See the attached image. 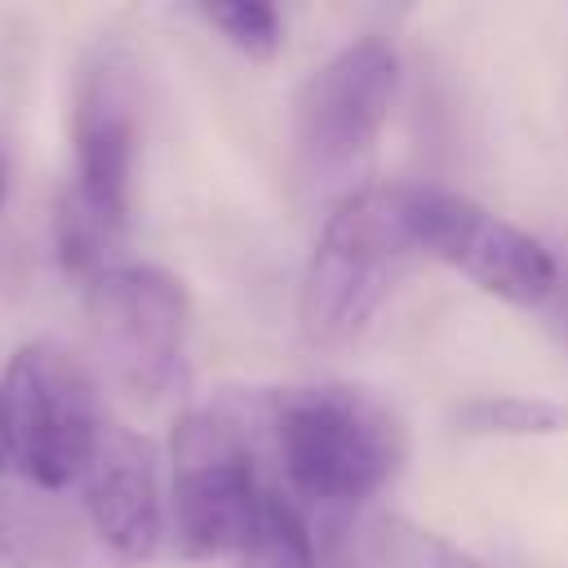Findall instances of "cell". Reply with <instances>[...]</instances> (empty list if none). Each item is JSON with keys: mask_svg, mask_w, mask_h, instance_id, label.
Wrapping results in <instances>:
<instances>
[{"mask_svg": "<svg viewBox=\"0 0 568 568\" xmlns=\"http://www.w3.org/2000/svg\"><path fill=\"white\" fill-rule=\"evenodd\" d=\"M49 546V515L27 497V484H13L9 470H0V568H36Z\"/></svg>", "mask_w": 568, "mask_h": 568, "instance_id": "13", "label": "cell"}, {"mask_svg": "<svg viewBox=\"0 0 568 568\" xmlns=\"http://www.w3.org/2000/svg\"><path fill=\"white\" fill-rule=\"evenodd\" d=\"M4 195H9V169H4V155H0V209H4Z\"/></svg>", "mask_w": 568, "mask_h": 568, "instance_id": "16", "label": "cell"}, {"mask_svg": "<svg viewBox=\"0 0 568 568\" xmlns=\"http://www.w3.org/2000/svg\"><path fill=\"white\" fill-rule=\"evenodd\" d=\"M275 484L302 506L351 515L377 497L408 457L404 422L368 390L342 382L248 390Z\"/></svg>", "mask_w": 568, "mask_h": 568, "instance_id": "1", "label": "cell"}, {"mask_svg": "<svg viewBox=\"0 0 568 568\" xmlns=\"http://www.w3.org/2000/svg\"><path fill=\"white\" fill-rule=\"evenodd\" d=\"M106 417L89 368L58 342H27L0 377V453L18 484L62 493L80 484Z\"/></svg>", "mask_w": 568, "mask_h": 568, "instance_id": "5", "label": "cell"}, {"mask_svg": "<svg viewBox=\"0 0 568 568\" xmlns=\"http://www.w3.org/2000/svg\"><path fill=\"white\" fill-rule=\"evenodd\" d=\"M84 515L120 564H146L164 541L160 448L120 422H106L80 475Z\"/></svg>", "mask_w": 568, "mask_h": 568, "instance_id": "9", "label": "cell"}, {"mask_svg": "<svg viewBox=\"0 0 568 568\" xmlns=\"http://www.w3.org/2000/svg\"><path fill=\"white\" fill-rule=\"evenodd\" d=\"M337 550L346 568H488L457 541L390 510L359 515L351 532L337 537Z\"/></svg>", "mask_w": 568, "mask_h": 568, "instance_id": "10", "label": "cell"}, {"mask_svg": "<svg viewBox=\"0 0 568 568\" xmlns=\"http://www.w3.org/2000/svg\"><path fill=\"white\" fill-rule=\"evenodd\" d=\"M0 470H9V466H4V453H0Z\"/></svg>", "mask_w": 568, "mask_h": 568, "instance_id": "17", "label": "cell"}, {"mask_svg": "<svg viewBox=\"0 0 568 568\" xmlns=\"http://www.w3.org/2000/svg\"><path fill=\"white\" fill-rule=\"evenodd\" d=\"M408 226L417 253L439 257L475 288L510 306L541 311L559 280V257L537 235H528L524 226L506 222L470 195L444 186H408Z\"/></svg>", "mask_w": 568, "mask_h": 568, "instance_id": "8", "label": "cell"}, {"mask_svg": "<svg viewBox=\"0 0 568 568\" xmlns=\"http://www.w3.org/2000/svg\"><path fill=\"white\" fill-rule=\"evenodd\" d=\"M462 435L484 439H541L568 430V404L541 395H475L453 413Z\"/></svg>", "mask_w": 568, "mask_h": 568, "instance_id": "11", "label": "cell"}, {"mask_svg": "<svg viewBox=\"0 0 568 568\" xmlns=\"http://www.w3.org/2000/svg\"><path fill=\"white\" fill-rule=\"evenodd\" d=\"M399 89V58L386 40L364 36L324 58L293 98V173L297 186L333 209L373 186L377 142Z\"/></svg>", "mask_w": 568, "mask_h": 568, "instance_id": "4", "label": "cell"}, {"mask_svg": "<svg viewBox=\"0 0 568 568\" xmlns=\"http://www.w3.org/2000/svg\"><path fill=\"white\" fill-rule=\"evenodd\" d=\"M84 311L98 355L124 390L160 399L182 386L191 297L173 271L151 262H115L84 284Z\"/></svg>", "mask_w": 568, "mask_h": 568, "instance_id": "7", "label": "cell"}, {"mask_svg": "<svg viewBox=\"0 0 568 568\" xmlns=\"http://www.w3.org/2000/svg\"><path fill=\"white\" fill-rule=\"evenodd\" d=\"M142 138V75L124 40H98L75 71L71 93V164L67 200L84 209L111 240L129 226L133 169Z\"/></svg>", "mask_w": 568, "mask_h": 568, "instance_id": "6", "label": "cell"}, {"mask_svg": "<svg viewBox=\"0 0 568 568\" xmlns=\"http://www.w3.org/2000/svg\"><path fill=\"white\" fill-rule=\"evenodd\" d=\"M417 253L408 186H364L324 213L297 288V328L311 346L355 342Z\"/></svg>", "mask_w": 568, "mask_h": 568, "instance_id": "3", "label": "cell"}, {"mask_svg": "<svg viewBox=\"0 0 568 568\" xmlns=\"http://www.w3.org/2000/svg\"><path fill=\"white\" fill-rule=\"evenodd\" d=\"M541 324L568 346V257H559V280L550 288V297L541 302Z\"/></svg>", "mask_w": 568, "mask_h": 568, "instance_id": "15", "label": "cell"}, {"mask_svg": "<svg viewBox=\"0 0 568 568\" xmlns=\"http://www.w3.org/2000/svg\"><path fill=\"white\" fill-rule=\"evenodd\" d=\"M275 493L248 390L186 408L169 435V506L186 559H235Z\"/></svg>", "mask_w": 568, "mask_h": 568, "instance_id": "2", "label": "cell"}, {"mask_svg": "<svg viewBox=\"0 0 568 568\" xmlns=\"http://www.w3.org/2000/svg\"><path fill=\"white\" fill-rule=\"evenodd\" d=\"M235 568H320V546L306 510L275 484L257 532L235 555Z\"/></svg>", "mask_w": 568, "mask_h": 568, "instance_id": "12", "label": "cell"}, {"mask_svg": "<svg viewBox=\"0 0 568 568\" xmlns=\"http://www.w3.org/2000/svg\"><path fill=\"white\" fill-rule=\"evenodd\" d=\"M200 18L244 58L253 62H271L284 44V18L275 4L262 0H217V4H200Z\"/></svg>", "mask_w": 568, "mask_h": 568, "instance_id": "14", "label": "cell"}]
</instances>
